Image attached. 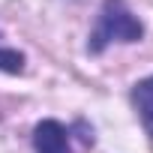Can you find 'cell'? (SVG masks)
Returning a JSON list of instances; mask_svg holds the SVG:
<instances>
[{"mask_svg": "<svg viewBox=\"0 0 153 153\" xmlns=\"http://www.w3.org/2000/svg\"><path fill=\"white\" fill-rule=\"evenodd\" d=\"M132 99H135V105H138V114H141L147 132L153 135V78L138 81L135 90H132Z\"/></svg>", "mask_w": 153, "mask_h": 153, "instance_id": "3957f363", "label": "cell"}, {"mask_svg": "<svg viewBox=\"0 0 153 153\" xmlns=\"http://www.w3.org/2000/svg\"><path fill=\"white\" fill-rule=\"evenodd\" d=\"M141 33H144L141 21L129 12V6L123 0H105L102 12H99V21H96V30L90 33L87 51L99 54L105 45H111V42H135V39H141Z\"/></svg>", "mask_w": 153, "mask_h": 153, "instance_id": "6da1fadb", "label": "cell"}, {"mask_svg": "<svg viewBox=\"0 0 153 153\" xmlns=\"http://www.w3.org/2000/svg\"><path fill=\"white\" fill-rule=\"evenodd\" d=\"M0 69L3 72H21L24 69V54L15 48H0Z\"/></svg>", "mask_w": 153, "mask_h": 153, "instance_id": "277c9868", "label": "cell"}, {"mask_svg": "<svg viewBox=\"0 0 153 153\" xmlns=\"http://www.w3.org/2000/svg\"><path fill=\"white\" fill-rule=\"evenodd\" d=\"M36 153H69V132L57 120H42L33 132Z\"/></svg>", "mask_w": 153, "mask_h": 153, "instance_id": "7a4b0ae2", "label": "cell"}]
</instances>
